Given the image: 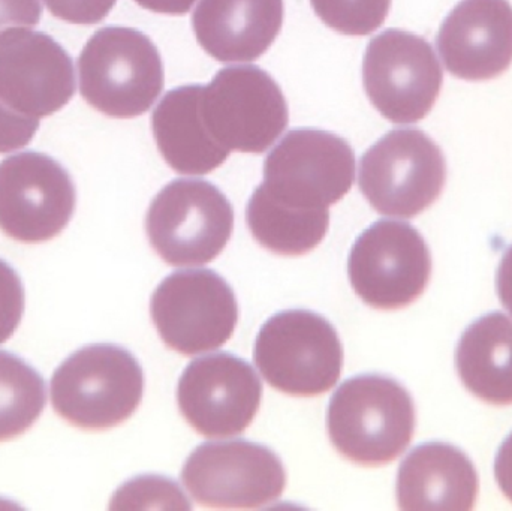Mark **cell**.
<instances>
[{
    "label": "cell",
    "instance_id": "cell-10",
    "mask_svg": "<svg viewBox=\"0 0 512 511\" xmlns=\"http://www.w3.org/2000/svg\"><path fill=\"white\" fill-rule=\"evenodd\" d=\"M363 81L373 107L390 122L406 125L430 113L441 93L444 72L426 39L388 29L367 45Z\"/></svg>",
    "mask_w": 512,
    "mask_h": 511
},
{
    "label": "cell",
    "instance_id": "cell-8",
    "mask_svg": "<svg viewBox=\"0 0 512 511\" xmlns=\"http://www.w3.org/2000/svg\"><path fill=\"white\" fill-rule=\"evenodd\" d=\"M201 113L213 140L230 152L264 153L289 123L279 84L251 65L221 69L203 87Z\"/></svg>",
    "mask_w": 512,
    "mask_h": 511
},
{
    "label": "cell",
    "instance_id": "cell-6",
    "mask_svg": "<svg viewBox=\"0 0 512 511\" xmlns=\"http://www.w3.org/2000/svg\"><path fill=\"white\" fill-rule=\"evenodd\" d=\"M233 228V206L206 180L168 183L146 218L150 245L174 267L212 263L230 242Z\"/></svg>",
    "mask_w": 512,
    "mask_h": 511
},
{
    "label": "cell",
    "instance_id": "cell-13",
    "mask_svg": "<svg viewBox=\"0 0 512 511\" xmlns=\"http://www.w3.org/2000/svg\"><path fill=\"white\" fill-rule=\"evenodd\" d=\"M77 192L50 156L24 152L0 162V230L23 243L59 236L74 215Z\"/></svg>",
    "mask_w": 512,
    "mask_h": 511
},
{
    "label": "cell",
    "instance_id": "cell-21",
    "mask_svg": "<svg viewBox=\"0 0 512 511\" xmlns=\"http://www.w3.org/2000/svg\"><path fill=\"white\" fill-rule=\"evenodd\" d=\"M249 230L259 245L283 257L313 251L330 224L328 209L303 210L286 206L256 188L246 210Z\"/></svg>",
    "mask_w": 512,
    "mask_h": 511
},
{
    "label": "cell",
    "instance_id": "cell-27",
    "mask_svg": "<svg viewBox=\"0 0 512 511\" xmlns=\"http://www.w3.org/2000/svg\"><path fill=\"white\" fill-rule=\"evenodd\" d=\"M39 128V119L27 117L9 108L0 99V153L23 149Z\"/></svg>",
    "mask_w": 512,
    "mask_h": 511
},
{
    "label": "cell",
    "instance_id": "cell-3",
    "mask_svg": "<svg viewBox=\"0 0 512 511\" xmlns=\"http://www.w3.org/2000/svg\"><path fill=\"white\" fill-rule=\"evenodd\" d=\"M143 392L140 363L116 345L77 351L51 380L54 410L84 431H107L125 422L137 411Z\"/></svg>",
    "mask_w": 512,
    "mask_h": 511
},
{
    "label": "cell",
    "instance_id": "cell-2",
    "mask_svg": "<svg viewBox=\"0 0 512 511\" xmlns=\"http://www.w3.org/2000/svg\"><path fill=\"white\" fill-rule=\"evenodd\" d=\"M81 96L116 119L147 113L165 86L164 63L149 36L132 27L99 29L78 57Z\"/></svg>",
    "mask_w": 512,
    "mask_h": 511
},
{
    "label": "cell",
    "instance_id": "cell-25",
    "mask_svg": "<svg viewBox=\"0 0 512 511\" xmlns=\"http://www.w3.org/2000/svg\"><path fill=\"white\" fill-rule=\"evenodd\" d=\"M24 311V290L20 276L11 266L0 260V344L8 341Z\"/></svg>",
    "mask_w": 512,
    "mask_h": 511
},
{
    "label": "cell",
    "instance_id": "cell-14",
    "mask_svg": "<svg viewBox=\"0 0 512 511\" xmlns=\"http://www.w3.org/2000/svg\"><path fill=\"white\" fill-rule=\"evenodd\" d=\"M262 384L251 365L228 353L194 360L177 389L180 413L206 438L243 434L261 405Z\"/></svg>",
    "mask_w": 512,
    "mask_h": 511
},
{
    "label": "cell",
    "instance_id": "cell-23",
    "mask_svg": "<svg viewBox=\"0 0 512 511\" xmlns=\"http://www.w3.org/2000/svg\"><path fill=\"white\" fill-rule=\"evenodd\" d=\"M313 11L342 35L366 36L384 24L391 0H310Z\"/></svg>",
    "mask_w": 512,
    "mask_h": 511
},
{
    "label": "cell",
    "instance_id": "cell-29",
    "mask_svg": "<svg viewBox=\"0 0 512 511\" xmlns=\"http://www.w3.org/2000/svg\"><path fill=\"white\" fill-rule=\"evenodd\" d=\"M495 476L499 488L512 503V434L504 441L496 456Z\"/></svg>",
    "mask_w": 512,
    "mask_h": 511
},
{
    "label": "cell",
    "instance_id": "cell-20",
    "mask_svg": "<svg viewBox=\"0 0 512 511\" xmlns=\"http://www.w3.org/2000/svg\"><path fill=\"white\" fill-rule=\"evenodd\" d=\"M457 372L481 401L512 405V320L493 312L475 321L460 339Z\"/></svg>",
    "mask_w": 512,
    "mask_h": 511
},
{
    "label": "cell",
    "instance_id": "cell-24",
    "mask_svg": "<svg viewBox=\"0 0 512 511\" xmlns=\"http://www.w3.org/2000/svg\"><path fill=\"white\" fill-rule=\"evenodd\" d=\"M113 500L114 504L122 503L117 507L192 509L179 486L162 477H141V479L132 480L117 492Z\"/></svg>",
    "mask_w": 512,
    "mask_h": 511
},
{
    "label": "cell",
    "instance_id": "cell-15",
    "mask_svg": "<svg viewBox=\"0 0 512 511\" xmlns=\"http://www.w3.org/2000/svg\"><path fill=\"white\" fill-rule=\"evenodd\" d=\"M75 93L71 56L51 36L9 27L0 32V99L27 117L51 116Z\"/></svg>",
    "mask_w": 512,
    "mask_h": 511
},
{
    "label": "cell",
    "instance_id": "cell-17",
    "mask_svg": "<svg viewBox=\"0 0 512 511\" xmlns=\"http://www.w3.org/2000/svg\"><path fill=\"white\" fill-rule=\"evenodd\" d=\"M283 0H201L192 14L195 38L222 63L259 59L283 24Z\"/></svg>",
    "mask_w": 512,
    "mask_h": 511
},
{
    "label": "cell",
    "instance_id": "cell-7",
    "mask_svg": "<svg viewBox=\"0 0 512 511\" xmlns=\"http://www.w3.org/2000/svg\"><path fill=\"white\" fill-rule=\"evenodd\" d=\"M355 180L348 141L321 129H292L268 153L259 188L279 203L303 210L328 209Z\"/></svg>",
    "mask_w": 512,
    "mask_h": 511
},
{
    "label": "cell",
    "instance_id": "cell-19",
    "mask_svg": "<svg viewBox=\"0 0 512 511\" xmlns=\"http://www.w3.org/2000/svg\"><path fill=\"white\" fill-rule=\"evenodd\" d=\"M204 84L170 90L152 114L159 152L176 173L204 176L221 167L230 150L216 143L201 113Z\"/></svg>",
    "mask_w": 512,
    "mask_h": 511
},
{
    "label": "cell",
    "instance_id": "cell-28",
    "mask_svg": "<svg viewBox=\"0 0 512 511\" xmlns=\"http://www.w3.org/2000/svg\"><path fill=\"white\" fill-rule=\"evenodd\" d=\"M41 14L39 0H0V32L14 26H35Z\"/></svg>",
    "mask_w": 512,
    "mask_h": 511
},
{
    "label": "cell",
    "instance_id": "cell-31",
    "mask_svg": "<svg viewBox=\"0 0 512 511\" xmlns=\"http://www.w3.org/2000/svg\"><path fill=\"white\" fill-rule=\"evenodd\" d=\"M141 8L156 14L185 15L197 0H135Z\"/></svg>",
    "mask_w": 512,
    "mask_h": 511
},
{
    "label": "cell",
    "instance_id": "cell-5",
    "mask_svg": "<svg viewBox=\"0 0 512 511\" xmlns=\"http://www.w3.org/2000/svg\"><path fill=\"white\" fill-rule=\"evenodd\" d=\"M447 161L421 129H394L360 161L358 185L370 206L385 216L409 219L429 209L444 191Z\"/></svg>",
    "mask_w": 512,
    "mask_h": 511
},
{
    "label": "cell",
    "instance_id": "cell-1",
    "mask_svg": "<svg viewBox=\"0 0 512 511\" xmlns=\"http://www.w3.org/2000/svg\"><path fill=\"white\" fill-rule=\"evenodd\" d=\"M328 435L334 449L354 464L381 467L411 444L415 407L397 381L361 375L337 389L328 405Z\"/></svg>",
    "mask_w": 512,
    "mask_h": 511
},
{
    "label": "cell",
    "instance_id": "cell-12",
    "mask_svg": "<svg viewBox=\"0 0 512 511\" xmlns=\"http://www.w3.org/2000/svg\"><path fill=\"white\" fill-rule=\"evenodd\" d=\"M182 482L206 509H261L279 500L286 473L267 447L249 441H222L198 447L186 461Z\"/></svg>",
    "mask_w": 512,
    "mask_h": 511
},
{
    "label": "cell",
    "instance_id": "cell-30",
    "mask_svg": "<svg viewBox=\"0 0 512 511\" xmlns=\"http://www.w3.org/2000/svg\"><path fill=\"white\" fill-rule=\"evenodd\" d=\"M496 287H498L499 299H501L502 305L512 315V245L505 252L501 264H499Z\"/></svg>",
    "mask_w": 512,
    "mask_h": 511
},
{
    "label": "cell",
    "instance_id": "cell-18",
    "mask_svg": "<svg viewBox=\"0 0 512 511\" xmlns=\"http://www.w3.org/2000/svg\"><path fill=\"white\" fill-rule=\"evenodd\" d=\"M478 488L477 470L462 450L423 444L400 465L397 504L402 510L469 511L477 503Z\"/></svg>",
    "mask_w": 512,
    "mask_h": 511
},
{
    "label": "cell",
    "instance_id": "cell-9",
    "mask_svg": "<svg viewBox=\"0 0 512 511\" xmlns=\"http://www.w3.org/2000/svg\"><path fill=\"white\" fill-rule=\"evenodd\" d=\"M150 315L168 348L197 356L230 341L239 305L227 281L212 270H183L156 288Z\"/></svg>",
    "mask_w": 512,
    "mask_h": 511
},
{
    "label": "cell",
    "instance_id": "cell-26",
    "mask_svg": "<svg viewBox=\"0 0 512 511\" xmlns=\"http://www.w3.org/2000/svg\"><path fill=\"white\" fill-rule=\"evenodd\" d=\"M117 0H44L48 11L66 23L98 24L110 14Z\"/></svg>",
    "mask_w": 512,
    "mask_h": 511
},
{
    "label": "cell",
    "instance_id": "cell-11",
    "mask_svg": "<svg viewBox=\"0 0 512 511\" xmlns=\"http://www.w3.org/2000/svg\"><path fill=\"white\" fill-rule=\"evenodd\" d=\"M348 273L366 305L393 311L406 308L424 293L432 275V255L411 225L379 221L355 242Z\"/></svg>",
    "mask_w": 512,
    "mask_h": 511
},
{
    "label": "cell",
    "instance_id": "cell-16",
    "mask_svg": "<svg viewBox=\"0 0 512 511\" xmlns=\"http://www.w3.org/2000/svg\"><path fill=\"white\" fill-rule=\"evenodd\" d=\"M442 62L454 77L492 80L512 63V5L508 0H462L436 38Z\"/></svg>",
    "mask_w": 512,
    "mask_h": 511
},
{
    "label": "cell",
    "instance_id": "cell-22",
    "mask_svg": "<svg viewBox=\"0 0 512 511\" xmlns=\"http://www.w3.org/2000/svg\"><path fill=\"white\" fill-rule=\"evenodd\" d=\"M45 384L27 363L0 353V441L20 437L41 416Z\"/></svg>",
    "mask_w": 512,
    "mask_h": 511
},
{
    "label": "cell",
    "instance_id": "cell-4",
    "mask_svg": "<svg viewBox=\"0 0 512 511\" xmlns=\"http://www.w3.org/2000/svg\"><path fill=\"white\" fill-rule=\"evenodd\" d=\"M254 360L273 389L312 398L336 386L342 375L343 347L324 317L297 309L280 312L261 327Z\"/></svg>",
    "mask_w": 512,
    "mask_h": 511
}]
</instances>
